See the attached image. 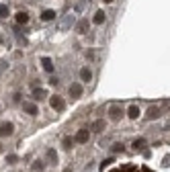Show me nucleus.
Returning <instances> with one entry per match:
<instances>
[{"mask_svg":"<svg viewBox=\"0 0 170 172\" xmlns=\"http://www.w3.org/2000/svg\"><path fill=\"white\" fill-rule=\"evenodd\" d=\"M113 172H154V170H150L148 166H133V164H125V166H121V168H115Z\"/></svg>","mask_w":170,"mask_h":172,"instance_id":"nucleus-1","label":"nucleus"},{"mask_svg":"<svg viewBox=\"0 0 170 172\" xmlns=\"http://www.w3.org/2000/svg\"><path fill=\"white\" fill-rule=\"evenodd\" d=\"M49 107L54 109V111H64L66 109V100L62 96H58V94H54V96L49 98Z\"/></svg>","mask_w":170,"mask_h":172,"instance_id":"nucleus-2","label":"nucleus"},{"mask_svg":"<svg viewBox=\"0 0 170 172\" xmlns=\"http://www.w3.org/2000/svg\"><path fill=\"white\" fill-rule=\"evenodd\" d=\"M15 133V125L10 121H4V123H0V137H10Z\"/></svg>","mask_w":170,"mask_h":172,"instance_id":"nucleus-3","label":"nucleus"},{"mask_svg":"<svg viewBox=\"0 0 170 172\" xmlns=\"http://www.w3.org/2000/svg\"><path fill=\"white\" fill-rule=\"evenodd\" d=\"M68 92H70V96H74V98H80V96H82V84H78V82L70 84Z\"/></svg>","mask_w":170,"mask_h":172,"instance_id":"nucleus-4","label":"nucleus"},{"mask_svg":"<svg viewBox=\"0 0 170 172\" xmlns=\"http://www.w3.org/2000/svg\"><path fill=\"white\" fill-rule=\"evenodd\" d=\"M121 115H123V109L119 107V105H113V107L109 109V117H111L113 121H119V119H121Z\"/></svg>","mask_w":170,"mask_h":172,"instance_id":"nucleus-5","label":"nucleus"},{"mask_svg":"<svg viewBox=\"0 0 170 172\" xmlns=\"http://www.w3.org/2000/svg\"><path fill=\"white\" fill-rule=\"evenodd\" d=\"M88 137H90V131H88V129H78V133H76V137H74V142H78V143H86Z\"/></svg>","mask_w":170,"mask_h":172,"instance_id":"nucleus-6","label":"nucleus"},{"mask_svg":"<svg viewBox=\"0 0 170 172\" xmlns=\"http://www.w3.org/2000/svg\"><path fill=\"white\" fill-rule=\"evenodd\" d=\"M23 111H25V113H29L31 117L39 113V109H37V105H35V103H23Z\"/></svg>","mask_w":170,"mask_h":172,"instance_id":"nucleus-7","label":"nucleus"},{"mask_svg":"<svg viewBox=\"0 0 170 172\" xmlns=\"http://www.w3.org/2000/svg\"><path fill=\"white\" fill-rule=\"evenodd\" d=\"M76 31H78L80 35H84V33H86V31H88V19H80V21H78Z\"/></svg>","mask_w":170,"mask_h":172,"instance_id":"nucleus-8","label":"nucleus"},{"mask_svg":"<svg viewBox=\"0 0 170 172\" xmlns=\"http://www.w3.org/2000/svg\"><path fill=\"white\" fill-rule=\"evenodd\" d=\"M80 80H82V82H90V80H92V72H90V68H82L80 70Z\"/></svg>","mask_w":170,"mask_h":172,"instance_id":"nucleus-9","label":"nucleus"},{"mask_svg":"<svg viewBox=\"0 0 170 172\" xmlns=\"http://www.w3.org/2000/svg\"><path fill=\"white\" fill-rule=\"evenodd\" d=\"M139 113H141V111H139L137 105H131V107L127 109V117H129V119H137V117H139Z\"/></svg>","mask_w":170,"mask_h":172,"instance_id":"nucleus-10","label":"nucleus"},{"mask_svg":"<svg viewBox=\"0 0 170 172\" xmlns=\"http://www.w3.org/2000/svg\"><path fill=\"white\" fill-rule=\"evenodd\" d=\"M54 19H55V10L47 8V10L41 12V21H45V23H49V21H54Z\"/></svg>","mask_w":170,"mask_h":172,"instance_id":"nucleus-11","label":"nucleus"},{"mask_svg":"<svg viewBox=\"0 0 170 172\" xmlns=\"http://www.w3.org/2000/svg\"><path fill=\"white\" fill-rule=\"evenodd\" d=\"M105 21H107V15H105L102 10H98V12H94V16H92V23H94V25H102Z\"/></svg>","mask_w":170,"mask_h":172,"instance_id":"nucleus-12","label":"nucleus"},{"mask_svg":"<svg viewBox=\"0 0 170 172\" xmlns=\"http://www.w3.org/2000/svg\"><path fill=\"white\" fill-rule=\"evenodd\" d=\"M41 64H43V70H45V72H49V74L54 72V62H51L49 58H41Z\"/></svg>","mask_w":170,"mask_h":172,"instance_id":"nucleus-13","label":"nucleus"},{"mask_svg":"<svg viewBox=\"0 0 170 172\" xmlns=\"http://www.w3.org/2000/svg\"><path fill=\"white\" fill-rule=\"evenodd\" d=\"M15 19H17V23H19V25H27V23H29V15H27V12H23V10H21V12H17Z\"/></svg>","mask_w":170,"mask_h":172,"instance_id":"nucleus-14","label":"nucleus"},{"mask_svg":"<svg viewBox=\"0 0 170 172\" xmlns=\"http://www.w3.org/2000/svg\"><path fill=\"white\" fill-rule=\"evenodd\" d=\"M160 117V109L158 107H150L148 109V119H158Z\"/></svg>","mask_w":170,"mask_h":172,"instance_id":"nucleus-15","label":"nucleus"},{"mask_svg":"<svg viewBox=\"0 0 170 172\" xmlns=\"http://www.w3.org/2000/svg\"><path fill=\"white\" fill-rule=\"evenodd\" d=\"M133 150H135V152H137V150H139V152H141V150H146V139H144V137L135 139V142H133Z\"/></svg>","mask_w":170,"mask_h":172,"instance_id":"nucleus-16","label":"nucleus"},{"mask_svg":"<svg viewBox=\"0 0 170 172\" xmlns=\"http://www.w3.org/2000/svg\"><path fill=\"white\" fill-rule=\"evenodd\" d=\"M90 127H92V131H102V129H105V121H102V119H97V121H92Z\"/></svg>","mask_w":170,"mask_h":172,"instance_id":"nucleus-17","label":"nucleus"},{"mask_svg":"<svg viewBox=\"0 0 170 172\" xmlns=\"http://www.w3.org/2000/svg\"><path fill=\"white\" fill-rule=\"evenodd\" d=\"M33 98H35V100L45 98V90H43V88H35V90H33Z\"/></svg>","mask_w":170,"mask_h":172,"instance_id":"nucleus-18","label":"nucleus"},{"mask_svg":"<svg viewBox=\"0 0 170 172\" xmlns=\"http://www.w3.org/2000/svg\"><path fill=\"white\" fill-rule=\"evenodd\" d=\"M8 15H10L8 6H6V4H0V19H6Z\"/></svg>","mask_w":170,"mask_h":172,"instance_id":"nucleus-19","label":"nucleus"},{"mask_svg":"<svg viewBox=\"0 0 170 172\" xmlns=\"http://www.w3.org/2000/svg\"><path fill=\"white\" fill-rule=\"evenodd\" d=\"M47 158L51 160V162H58V154H55V150H47Z\"/></svg>","mask_w":170,"mask_h":172,"instance_id":"nucleus-20","label":"nucleus"},{"mask_svg":"<svg viewBox=\"0 0 170 172\" xmlns=\"http://www.w3.org/2000/svg\"><path fill=\"white\" fill-rule=\"evenodd\" d=\"M111 162H115V158H107V160H105V162L101 164V170H105V168H107V166H109Z\"/></svg>","mask_w":170,"mask_h":172,"instance_id":"nucleus-21","label":"nucleus"},{"mask_svg":"<svg viewBox=\"0 0 170 172\" xmlns=\"http://www.w3.org/2000/svg\"><path fill=\"white\" fill-rule=\"evenodd\" d=\"M72 143H74V139H70V137L64 139V147H66V150H70V147H72Z\"/></svg>","mask_w":170,"mask_h":172,"instance_id":"nucleus-22","label":"nucleus"},{"mask_svg":"<svg viewBox=\"0 0 170 172\" xmlns=\"http://www.w3.org/2000/svg\"><path fill=\"white\" fill-rule=\"evenodd\" d=\"M119 150H123V146L121 143H115V146H113V152H119Z\"/></svg>","mask_w":170,"mask_h":172,"instance_id":"nucleus-23","label":"nucleus"},{"mask_svg":"<svg viewBox=\"0 0 170 172\" xmlns=\"http://www.w3.org/2000/svg\"><path fill=\"white\" fill-rule=\"evenodd\" d=\"M6 160H8V164H15V162H17V156H8Z\"/></svg>","mask_w":170,"mask_h":172,"instance_id":"nucleus-24","label":"nucleus"},{"mask_svg":"<svg viewBox=\"0 0 170 172\" xmlns=\"http://www.w3.org/2000/svg\"><path fill=\"white\" fill-rule=\"evenodd\" d=\"M162 166H170V156L164 158V162H162Z\"/></svg>","mask_w":170,"mask_h":172,"instance_id":"nucleus-25","label":"nucleus"},{"mask_svg":"<svg viewBox=\"0 0 170 172\" xmlns=\"http://www.w3.org/2000/svg\"><path fill=\"white\" fill-rule=\"evenodd\" d=\"M102 2H107V4H111V2H113V0H102Z\"/></svg>","mask_w":170,"mask_h":172,"instance_id":"nucleus-26","label":"nucleus"},{"mask_svg":"<svg viewBox=\"0 0 170 172\" xmlns=\"http://www.w3.org/2000/svg\"><path fill=\"white\" fill-rule=\"evenodd\" d=\"M64 172H72V168H66V170H64Z\"/></svg>","mask_w":170,"mask_h":172,"instance_id":"nucleus-27","label":"nucleus"},{"mask_svg":"<svg viewBox=\"0 0 170 172\" xmlns=\"http://www.w3.org/2000/svg\"><path fill=\"white\" fill-rule=\"evenodd\" d=\"M0 146H2V143H0ZM0 152H2V147H0Z\"/></svg>","mask_w":170,"mask_h":172,"instance_id":"nucleus-28","label":"nucleus"}]
</instances>
